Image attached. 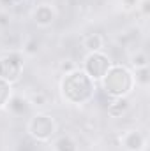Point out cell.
I'll return each instance as SVG.
<instances>
[{
    "instance_id": "1",
    "label": "cell",
    "mask_w": 150,
    "mask_h": 151,
    "mask_svg": "<svg viewBox=\"0 0 150 151\" xmlns=\"http://www.w3.org/2000/svg\"><path fill=\"white\" fill-rule=\"evenodd\" d=\"M60 99L69 106H83L94 100L97 93V83L92 81L81 69H74L67 74H62L58 83Z\"/></svg>"
},
{
    "instance_id": "2",
    "label": "cell",
    "mask_w": 150,
    "mask_h": 151,
    "mask_svg": "<svg viewBox=\"0 0 150 151\" xmlns=\"http://www.w3.org/2000/svg\"><path fill=\"white\" fill-rule=\"evenodd\" d=\"M99 83H101L103 91L110 99L129 97L133 93V90L136 88L133 70L122 63H111V67L108 69V72L104 74V77Z\"/></svg>"
},
{
    "instance_id": "3",
    "label": "cell",
    "mask_w": 150,
    "mask_h": 151,
    "mask_svg": "<svg viewBox=\"0 0 150 151\" xmlns=\"http://www.w3.org/2000/svg\"><path fill=\"white\" fill-rule=\"evenodd\" d=\"M58 132V125L55 118L48 113L34 114L27 123V134L36 142H50Z\"/></svg>"
},
{
    "instance_id": "4",
    "label": "cell",
    "mask_w": 150,
    "mask_h": 151,
    "mask_svg": "<svg viewBox=\"0 0 150 151\" xmlns=\"http://www.w3.org/2000/svg\"><path fill=\"white\" fill-rule=\"evenodd\" d=\"M111 67V60L106 53L103 51H94V53H87V56L83 58V67L81 70L88 76L92 81L99 83L104 74L108 72V69Z\"/></svg>"
},
{
    "instance_id": "5",
    "label": "cell",
    "mask_w": 150,
    "mask_h": 151,
    "mask_svg": "<svg viewBox=\"0 0 150 151\" xmlns=\"http://www.w3.org/2000/svg\"><path fill=\"white\" fill-rule=\"evenodd\" d=\"M23 74V55L21 53H7L0 58V79L9 84H14L21 79Z\"/></svg>"
},
{
    "instance_id": "6",
    "label": "cell",
    "mask_w": 150,
    "mask_h": 151,
    "mask_svg": "<svg viewBox=\"0 0 150 151\" xmlns=\"http://www.w3.org/2000/svg\"><path fill=\"white\" fill-rule=\"evenodd\" d=\"M120 146L125 151H145L147 135L140 130H125L120 135Z\"/></svg>"
},
{
    "instance_id": "7",
    "label": "cell",
    "mask_w": 150,
    "mask_h": 151,
    "mask_svg": "<svg viewBox=\"0 0 150 151\" xmlns=\"http://www.w3.org/2000/svg\"><path fill=\"white\" fill-rule=\"evenodd\" d=\"M32 19L39 28H48L57 19V11L51 4H39L32 11Z\"/></svg>"
},
{
    "instance_id": "8",
    "label": "cell",
    "mask_w": 150,
    "mask_h": 151,
    "mask_svg": "<svg viewBox=\"0 0 150 151\" xmlns=\"http://www.w3.org/2000/svg\"><path fill=\"white\" fill-rule=\"evenodd\" d=\"M7 107H9V111L14 114V116H23V114L28 113L30 104H28V100H27L25 97H21V95H14V93H12V97L9 99Z\"/></svg>"
},
{
    "instance_id": "9",
    "label": "cell",
    "mask_w": 150,
    "mask_h": 151,
    "mask_svg": "<svg viewBox=\"0 0 150 151\" xmlns=\"http://www.w3.org/2000/svg\"><path fill=\"white\" fill-rule=\"evenodd\" d=\"M127 109H129V100H127V97L111 99V102H110L108 107H106L108 116H111V118H122L124 114L127 113Z\"/></svg>"
},
{
    "instance_id": "10",
    "label": "cell",
    "mask_w": 150,
    "mask_h": 151,
    "mask_svg": "<svg viewBox=\"0 0 150 151\" xmlns=\"http://www.w3.org/2000/svg\"><path fill=\"white\" fill-rule=\"evenodd\" d=\"M53 151H78V142L67 134L53 137Z\"/></svg>"
},
{
    "instance_id": "11",
    "label": "cell",
    "mask_w": 150,
    "mask_h": 151,
    "mask_svg": "<svg viewBox=\"0 0 150 151\" xmlns=\"http://www.w3.org/2000/svg\"><path fill=\"white\" fill-rule=\"evenodd\" d=\"M83 47L88 51V53H94V51H103L104 47V37L97 32L94 34H88L87 37L83 39Z\"/></svg>"
},
{
    "instance_id": "12",
    "label": "cell",
    "mask_w": 150,
    "mask_h": 151,
    "mask_svg": "<svg viewBox=\"0 0 150 151\" xmlns=\"http://www.w3.org/2000/svg\"><path fill=\"white\" fill-rule=\"evenodd\" d=\"M131 70H133V69H131ZM133 76H134V84H136V86L147 88L150 84V69L149 67L134 69V70H133Z\"/></svg>"
},
{
    "instance_id": "13",
    "label": "cell",
    "mask_w": 150,
    "mask_h": 151,
    "mask_svg": "<svg viewBox=\"0 0 150 151\" xmlns=\"http://www.w3.org/2000/svg\"><path fill=\"white\" fill-rule=\"evenodd\" d=\"M41 51V40L37 37H28L23 42V55L25 56H36Z\"/></svg>"
},
{
    "instance_id": "14",
    "label": "cell",
    "mask_w": 150,
    "mask_h": 151,
    "mask_svg": "<svg viewBox=\"0 0 150 151\" xmlns=\"http://www.w3.org/2000/svg\"><path fill=\"white\" fill-rule=\"evenodd\" d=\"M11 97H12V84H9L4 79H0V111L7 107Z\"/></svg>"
},
{
    "instance_id": "15",
    "label": "cell",
    "mask_w": 150,
    "mask_h": 151,
    "mask_svg": "<svg viewBox=\"0 0 150 151\" xmlns=\"http://www.w3.org/2000/svg\"><path fill=\"white\" fill-rule=\"evenodd\" d=\"M129 63H131L133 70L134 69H141V67H149V56L143 51H136V53H133L129 56Z\"/></svg>"
},
{
    "instance_id": "16",
    "label": "cell",
    "mask_w": 150,
    "mask_h": 151,
    "mask_svg": "<svg viewBox=\"0 0 150 151\" xmlns=\"http://www.w3.org/2000/svg\"><path fill=\"white\" fill-rule=\"evenodd\" d=\"M27 100H28L30 106H34V107H37V109H42V107H46V106L50 104L48 95H46L44 91H36V93H32Z\"/></svg>"
},
{
    "instance_id": "17",
    "label": "cell",
    "mask_w": 150,
    "mask_h": 151,
    "mask_svg": "<svg viewBox=\"0 0 150 151\" xmlns=\"http://www.w3.org/2000/svg\"><path fill=\"white\" fill-rule=\"evenodd\" d=\"M74 69H78V67H76V63L71 58H64V60L58 63V70H60L62 74H67V72H71V70H74Z\"/></svg>"
},
{
    "instance_id": "18",
    "label": "cell",
    "mask_w": 150,
    "mask_h": 151,
    "mask_svg": "<svg viewBox=\"0 0 150 151\" xmlns=\"http://www.w3.org/2000/svg\"><path fill=\"white\" fill-rule=\"evenodd\" d=\"M120 4H122V9L124 11H134V9H138V4H140V0H120Z\"/></svg>"
},
{
    "instance_id": "19",
    "label": "cell",
    "mask_w": 150,
    "mask_h": 151,
    "mask_svg": "<svg viewBox=\"0 0 150 151\" xmlns=\"http://www.w3.org/2000/svg\"><path fill=\"white\" fill-rule=\"evenodd\" d=\"M138 9H140L141 16H145V18H147V16L150 14V0H140Z\"/></svg>"
},
{
    "instance_id": "20",
    "label": "cell",
    "mask_w": 150,
    "mask_h": 151,
    "mask_svg": "<svg viewBox=\"0 0 150 151\" xmlns=\"http://www.w3.org/2000/svg\"><path fill=\"white\" fill-rule=\"evenodd\" d=\"M9 25H11V16H9L5 11H2V12H0V28L4 30V28H7Z\"/></svg>"
},
{
    "instance_id": "21",
    "label": "cell",
    "mask_w": 150,
    "mask_h": 151,
    "mask_svg": "<svg viewBox=\"0 0 150 151\" xmlns=\"http://www.w3.org/2000/svg\"><path fill=\"white\" fill-rule=\"evenodd\" d=\"M2 2H5L7 5H16V4H21V2H25V0H2Z\"/></svg>"
},
{
    "instance_id": "22",
    "label": "cell",
    "mask_w": 150,
    "mask_h": 151,
    "mask_svg": "<svg viewBox=\"0 0 150 151\" xmlns=\"http://www.w3.org/2000/svg\"><path fill=\"white\" fill-rule=\"evenodd\" d=\"M0 30H2V28H0Z\"/></svg>"
}]
</instances>
